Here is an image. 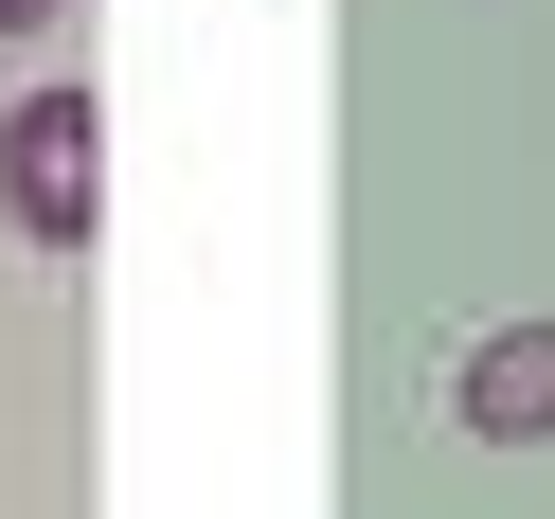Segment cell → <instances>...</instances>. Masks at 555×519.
Instances as JSON below:
<instances>
[{
	"label": "cell",
	"mask_w": 555,
	"mask_h": 519,
	"mask_svg": "<svg viewBox=\"0 0 555 519\" xmlns=\"http://www.w3.org/2000/svg\"><path fill=\"white\" fill-rule=\"evenodd\" d=\"M0 216L37 251H90L108 233V90H18L0 108Z\"/></svg>",
	"instance_id": "obj_1"
},
{
	"label": "cell",
	"mask_w": 555,
	"mask_h": 519,
	"mask_svg": "<svg viewBox=\"0 0 555 519\" xmlns=\"http://www.w3.org/2000/svg\"><path fill=\"white\" fill-rule=\"evenodd\" d=\"M466 430H483V447H538V430H555V323H502V340L466 359Z\"/></svg>",
	"instance_id": "obj_2"
},
{
	"label": "cell",
	"mask_w": 555,
	"mask_h": 519,
	"mask_svg": "<svg viewBox=\"0 0 555 519\" xmlns=\"http://www.w3.org/2000/svg\"><path fill=\"white\" fill-rule=\"evenodd\" d=\"M37 18H54V0H0V37H37Z\"/></svg>",
	"instance_id": "obj_3"
}]
</instances>
